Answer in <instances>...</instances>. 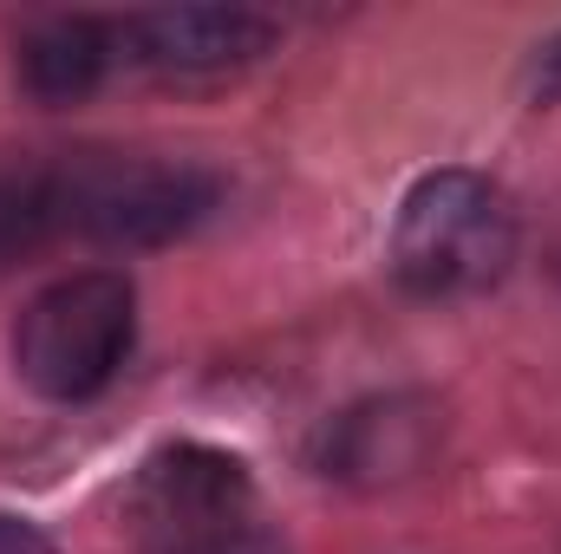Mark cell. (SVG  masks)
<instances>
[{
  "label": "cell",
  "mask_w": 561,
  "mask_h": 554,
  "mask_svg": "<svg viewBox=\"0 0 561 554\" xmlns=\"http://www.w3.org/2000/svg\"><path fill=\"white\" fill-rule=\"evenodd\" d=\"M431 443V417L405 399H386V405H359L327 430V450H320V470L327 476H346V483H386V476H405Z\"/></svg>",
  "instance_id": "obj_7"
},
{
  "label": "cell",
  "mask_w": 561,
  "mask_h": 554,
  "mask_svg": "<svg viewBox=\"0 0 561 554\" xmlns=\"http://www.w3.org/2000/svg\"><path fill=\"white\" fill-rule=\"evenodd\" d=\"M516 209L477 170H431L405 189L392 222V275L419 300H463L510 275Z\"/></svg>",
  "instance_id": "obj_1"
},
{
  "label": "cell",
  "mask_w": 561,
  "mask_h": 554,
  "mask_svg": "<svg viewBox=\"0 0 561 554\" xmlns=\"http://www.w3.org/2000/svg\"><path fill=\"white\" fill-rule=\"evenodd\" d=\"M222 183L196 163H163V157H59V209L66 235L105 242V249H157L196 229L216 209Z\"/></svg>",
  "instance_id": "obj_3"
},
{
  "label": "cell",
  "mask_w": 561,
  "mask_h": 554,
  "mask_svg": "<svg viewBox=\"0 0 561 554\" xmlns=\"http://www.w3.org/2000/svg\"><path fill=\"white\" fill-rule=\"evenodd\" d=\"M529 92H536V105H556L561 99V33L536 53V66H529Z\"/></svg>",
  "instance_id": "obj_10"
},
{
  "label": "cell",
  "mask_w": 561,
  "mask_h": 554,
  "mask_svg": "<svg viewBox=\"0 0 561 554\" xmlns=\"http://www.w3.org/2000/svg\"><path fill=\"white\" fill-rule=\"evenodd\" d=\"M0 554H53V542H46L33 522H20V516H0Z\"/></svg>",
  "instance_id": "obj_11"
},
{
  "label": "cell",
  "mask_w": 561,
  "mask_h": 554,
  "mask_svg": "<svg viewBox=\"0 0 561 554\" xmlns=\"http://www.w3.org/2000/svg\"><path fill=\"white\" fill-rule=\"evenodd\" d=\"M118 46L163 79H222L275 46V20L249 7H157L118 26Z\"/></svg>",
  "instance_id": "obj_5"
},
{
  "label": "cell",
  "mask_w": 561,
  "mask_h": 554,
  "mask_svg": "<svg viewBox=\"0 0 561 554\" xmlns=\"http://www.w3.org/2000/svg\"><path fill=\"white\" fill-rule=\"evenodd\" d=\"M66 235L59 209V163L39 157H0V275L33 262L46 242Z\"/></svg>",
  "instance_id": "obj_8"
},
{
  "label": "cell",
  "mask_w": 561,
  "mask_h": 554,
  "mask_svg": "<svg viewBox=\"0 0 561 554\" xmlns=\"http://www.w3.org/2000/svg\"><path fill=\"white\" fill-rule=\"evenodd\" d=\"M242 503H249V470L209 443L157 450L131 483V522H138V535L157 542V554L190 542V535L242 522Z\"/></svg>",
  "instance_id": "obj_4"
},
{
  "label": "cell",
  "mask_w": 561,
  "mask_h": 554,
  "mask_svg": "<svg viewBox=\"0 0 561 554\" xmlns=\"http://www.w3.org/2000/svg\"><path fill=\"white\" fill-rule=\"evenodd\" d=\"M131 333H138L131 280L112 268H85V275L53 280L46 293L26 300V313L13 326V366L39 399L79 405L118 379Z\"/></svg>",
  "instance_id": "obj_2"
},
{
  "label": "cell",
  "mask_w": 561,
  "mask_h": 554,
  "mask_svg": "<svg viewBox=\"0 0 561 554\" xmlns=\"http://www.w3.org/2000/svg\"><path fill=\"white\" fill-rule=\"evenodd\" d=\"M112 59H125L112 20L59 13V20H46L20 39V85H26L33 105H79V99L99 92Z\"/></svg>",
  "instance_id": "obj_6"
},
{
  "label": "cell",
  "mask_w": 561,
  "mask_h": 554,
  "mask_svg": "<svg viewBox=\"0 0 561 554\" xmlns=\"http://www.w3.org/2000/svg\"><path fill=\"white\" fill-rule=\"evenodd\" d=\"M163 554H287V549H280V535L255 529V522H229V529L190 535V542H176V549H163Z\"/></svg>",
  "instance_id": "obj_9"
}]
</instances>
